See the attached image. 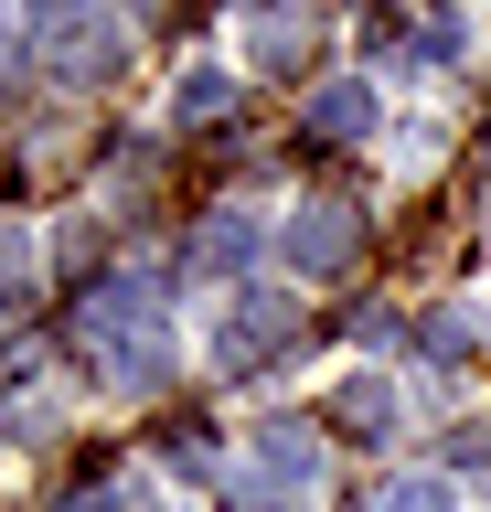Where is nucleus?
<instances>
[{
	"mask_svg": "<svg viewBox=\"0 0 491 512\" xmlns=\"http://www.w3.org/2000/svg\"><path fill=\"white\" fill-rule=\"evenodd\" d=\"M246 246H257V224H246V214H214L193 235V267H203V278H225V267H246Z\"/></svg>",
	"mask_w": 491,
	"mask_h": 512,
	"instance_id": "obj_7",
	"label": "nucleus"
},
{
	"mask_svg": "<svg viewBox=\"0 0 491 512\" xmlns=\"http://www.w3.org/2000/svg\"><path fill=\"white\" fill-rule=\"evenodd\" d=\"M107 374H118V384H161L171 374L161 331H150V320H107Z\"/></svg>",
	"mask_w": 491,
	"mask_h": 512,
	"instance_id": "obj_3",
	"label": "nucleus"
},
{
	"mask_svg": "<svg viewBox=\"0 0 491 512\" xmlns=\"http://www.w3.org/2000/svg\"><path fill=\"white\" fill-rule=\"evenodd\" d=\"M289 331H299V299L257 288V299H235V310H225V331H214V342H225V363L246 374V363H267V352H289Z\"/></svg>",
	"mask_w": 491,
	"mask_h": 512,
	"instance_id": "obj_2",
	"label": "nucleus"
},
{
	"mask_svg": "<svg viewBox=\"0 0 491 512\" xmlns=\"http://www.w3.org/2000/svg\"><path fill=\"white\" fill-rule=\"evenodd\" d=\"M470 331H481V320H470V310H449V320H427V352H438V363H459V352H470Z\"/></svg>",
	"mask_w": 491,
	"mask_h": 512,
	"instance_id": "obj_10",
	"label": "nucleus"
},
{
	"mask_svg": "<svg viewBox=\"0 0 491 512\" xmlns=\"http://www.w3.org/2000/svg\"><path fill=\"white\" fill-rule=\"evenodd\" d=\"M43 22H86V11H97V0H33Z\"/></svg>",
	"mask_w": 491,
	"mask_h": 512,
	"instance_id": "obj_11",
	"label": "nucleus"
},
{
	"mask_svg": "<svg viewBox=\"0 0 491 512\" xmlns=\"http://www.w3.org/2000/svg\"><path fill=\"white\" fill-rule=\"evenodd\" d=\"M374 512H449V480H395Z\"/></svg>",
	"mask_w": 491,
	"mask_h": 512,
	"instance_id": "obj_9",
	"label": "nucleus"
},
{
	"mask_svg": "<svg viewBox=\"0 0 491 512\" xmlns=\"http://www.w3.org/2000/svg\"><path fill=\"white\" fill-rule=\"evenodd\" d=\"M267 470L299 480V491H321V438H310L299 416H278V427H267Z\"/></svg>",
	"mask_w": 491,
	"mask_h": 512,
	"instance_id": "obj_6",
	"label": "nucleus"
},
{
	"mask_svg": "<svg viewBox=\"0 0 491 512\" xmlns=\"http://www.w3.org/2000/svg\"><path fill=\"white\" fill-rule=\"evenodd\" d=\"M374 128V86H321L310 96V139H363Z\"/></svg>",
	"mask_w": 491,
	"mask_h": 512,
	"instance_id": "obj_5",
	"label": "nucleus"
},
{
	"mask_svg": "<svg viewBox=\"0 0 491 512\" xmlns=\"http://www.w3.org/2000/svg\"><path fill=\"white\" fill-rule=\"evenodd\" d=\"M225 64H193V75H182V118H214V107H225Z\"/></svg>",
	"mask_w": 491,
	"mask_h": 512,
	"instance_id": "obj_8",
	"label": "nucleus"
},
{
	"mask_svg": "<svg viewBox=\"0 0 491 512\" xmlns=\"http://www.w3.org/2000/svg\"><path fill=\"white\" fill-rule=\"evenodd\" d=\"M331 427H342V438H395V384L353 374L342 395H331Z\"/></svg>",
	"mask_w": 491,
	"mask_h": 512,
	"instance_id": "obj_4",
	"label": "nucleus"
},
{
	"mask_svg": "<svg viewBox=\"0 0 491 512\" xmlns=\"http://www.w3.org/2000/svg\"><path fill=\"white\" fill-rule=\"evenodd\" d=\"M278 246H289L299 278H342V267L363 256V214L321 192V203H299V214H289V235H278Z\"/></svg>",
	"mask_w": 491,
	"mask_h": 512,
	"instance_id": "obj_1",
	"label": "nucleus"
}]
</instances>
